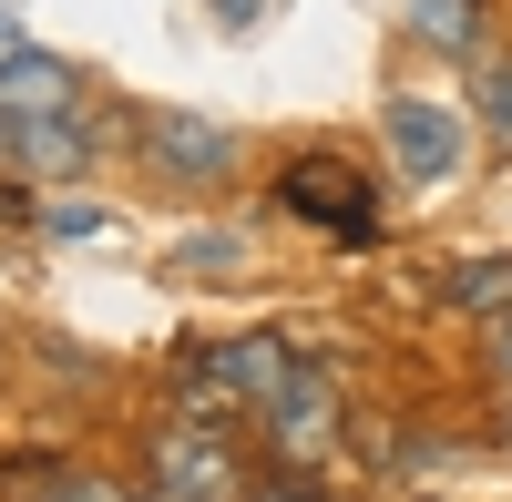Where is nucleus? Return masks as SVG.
Masks as SVG:
<instances>
[{
  "instance_id": "10",
  "label": "nucleus",
  "mask_w": 512,
  "mask_h": 502,
  "mask_svg": "<svg viewBox=\"0 0 512 502\" xmlns=\"http://www.w3.org/2000/svg\"><path fill=\"white\" fill-rule=\"evenodd\" d=\"M482 123H492V144H512V62L482 82Z\"/></svg>"
},
{
  "instance_id": "1",
  "label": "nucleus",
  "mask_w": 512,
  "mask_h": 502,
  "mask_svg": "<svg viewBox=\"0 0 512 502\" xmlns=\"http://www.w3.org/2000/svg\"><path fill=\"white\" fill-rule=\"evenodd\" d=\"M277 205H287V216H308V226H328L338 246H369V236H379V195L359 185V164H338V154H308V164H287Z\"/></svg>"
},
{
  "instance_id": "11",
  "label": "nucleus",
  "mask_w": 512,
  "mask_h": 502,
  "mask_svg": "<svg viewBox=\"0 0 512 502\" xmlns=\"http://www.w3.org/2000/svg\"><path fill=\"white\" fill-rule=\"evenodd\" d=\"M492 369H502V380H512V308L492 318Z\"/></svg>"
},
{
  "instance_id": "12",
  "label": "nucleus",
  "mask_w": 512,
  "mask_h": 502,
  "mask_svg": "<svg viewBox=\"0 0 512 502\" xmlns=\"http://www.w3.org/2000/svg\"><path fill=\"white\" fill-rule=\"evenodd\" d=\"M52 502H123V492H113V482H62Z\"/></svg>"
},
{
  "instance_id": "9",
  "label": "nucleus",
  "mask_w": 512,
  "mask_h": 502,
  "mask_svg": "<svg viewBox=\"0 0 512 502\" xmlns=\"http://www.w3.org/2000/svg\"><path fill=\"white\" fill-rule=\"evenodd\" d=\"M420 41H441V52H461V41H472V0H420Z\"/></svg>"
},
{
  "instance_id": "13",
  "label": "nucleus",
  "mask_w": 512,
  "mask_h": 502,
  "mask_svg": "<svg viewBox=\"0 0 512 502\" xmlns=\"http://www.w3.org/2000/svg\"><path fill=\"white\" fill-rule=\"evenodd\" d=\"M256 502H318V492H297V482H277V492H256Z\"/></svg>"
},
{
  "instance_id": "5",
  "label": "nucleus",
  "mask_w": 512,
  "mask_h": 502,
  "mask_svg": "<svg viewBox=\"0 0 512 502\" xmlns=\"http://www.w3.org/2000/svg\"><path fill=\"white\" fill-rule=\"evenodd\" d=\"M390 154L410 185H451L461 175V123L441 103H390Z\"/></svg>"
},
{
  "instance_id": "7",
  "label": "nucleus",
  "mask_w": 512,
  "mask_h": 502,
  "mask_svg": "<svg viewBox=\"0 0 512 502\" xmlns=\"http://www.w3.org/2000/svg\"><path fill=\"white\" fill-rule=\"evenodd\" d=\"M0 113H72V62L52 52H0Z\"/></svg>"
},
{
  "instance_id": "8",
  "label": "nucleus",
  "mask_w": 512,
  "mask_h": 502,
  "mask_svg": "<svg viewBox=\"0 0 512 502\" xmlns=\"http://www.w3.org/2000/svg\"><path fill=\"white\" fill-rule=\"evenodd\" d=\"M441 298H451V308H472V318L512 308V257H472V267H451V277H441Z\"/></svg>"
},
{
  "instance_id": "4",
  "label": "nucleus",
  "mask_w": 512,
  "mask_h": 502,
  "mask_svg": "<svg viewBox=\"0 0 512 502\" xmlns=\"http://www.w3.org/2000/svg\"><path fill=\"white\" fill-rule=\"evenodd\" d=\"M0 164L11 175H82L93 164V134L72 113H0Z\"/></svg>"
},
{
  "instance_id": "15",
  "label": "nucleus",
  "mask_w": 512,
  "mask_h": 502,
  "mask_svg": "<svg viewBox=\"0 0 512 502\" xmlns=\"http://www.w3.org/2000/svg\"><path fill=\"white\" fill-rule=\"evenodd\" d=\"M154 502H185V492H154Z\"/></svg>"
},
{
  "instance_id": "2",
  "label": "nucleus",
  "mask_w": 512,
  "mask_h": 502,
  "mask_svg": "<svg viewBox=\"0 0 512 502\" xmlns=\"http://www.w3.org/2000/svg\"><path fill=\"white\" fill-rule=\"evenodd\" d=\"M267 441H277V462H297V472L338 451V390L318 380V369H297V380L267 400Z\"/></svg>"
},
{
  "instance_id": "14",
  "label": "nucleus",
  "mask_w": 512,
  "mask_h": 502,
  "mask_svg": "<svg viewBox=\"0 0 512 502\" xmlns=\"http://www.w3.org/2000/svg\"><path fill=\"white\" fill-rule=\"evenodd\" d=\"M0 52H11V11H0Z\"/></svg>"
},
{
  "instance_id": "6",
  "label": "nucleus",
  "mask_w": 512,
  "mask_h": 502,
  "mask_svg": "<svg viewBox=\"0 0 512 502\" xmlns=\"http://www.w3.org/2000/svg\"><path fill=\"white\" fill-rule=\"evenodd\" d=\"M144 154L164 164V175H195V185L236 175V134H226V123H195V113H154L144 123Z\"/></svg>"
},
{
  "instance_id": "3",
  "label": "nucleus",
  "mask_w": 512,
  "mask_h": 502,
  "mask_svg": "<svg viewBox=\"0 0 512 502\" xmlns=\"http://www.w3.org/2000/svg\"><path fill=\"white\" fill-rule=\"evenodd\" d=\"M154 492H185V502H226L236 492V451L205 431V421H175L154 441Z\"/></svg>"
}]
</instances>
